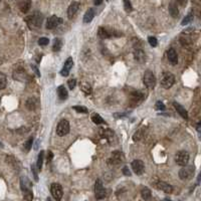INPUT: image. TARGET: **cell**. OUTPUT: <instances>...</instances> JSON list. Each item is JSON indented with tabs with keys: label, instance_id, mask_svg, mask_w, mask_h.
I'll use <instances>...</instances> for the list:
<instances>
[{
	"label": "cell",
	"instance_id": "1",
	"mask_svg": "<svg viewBox=\"0 0 201 201\" xmlns=\"http://www.w3.org/2000/svg\"><path fill=\"white\" fill-rule=\"evenodd\" d=\"M25 21L27 23V25L29 26V28L31 29H36V28H39L42 24L43 21V16L41 13L39 12H34L31 15L27 16L25 18Z\"/></svg>",
	"mask_w": 201,
	"mask_h": 201
},
{
	"label": "cell",
	"instance_id": "2",
	"mask_svg": "<svg viewBox=\"0 0 201 201\" xmlns=\"http://www.w3.org/2000/svg\"><path fill=\"white\" fill-rule=\"evenodd\" d=\"M98 35L102 39H107V38H112V37H120L123 34L120 31H117L115 29H111V28L107 27H100L99 31H98Z\"/></svg>",
	"mask_w": 201,
	"mask_h": 201
},
{
	"label": "cell",
	"instance_id": "3",
	"mask_svg": "<svg viewBox=\"0 0 201 201\" xmlns=\"http://www.w3.org/2000/svg\"><path fill=\"white\" fill-rule=\"evenodd\" d=\"M161 86L164 88V89H170L172 86L175 83V76L171 72H164L162 76H161Z\"/></svg>",
	"mask_w": 201,
	"mask_h": 201
},
{
	"label": "cell",
	"instance_id": "4",
	"mask_svg": "<svg viewBox=\"0 0 201 201\" xmlns=\"http://www.w3.org/2000/svg\"><path fill=\"white\" fill-rule=\"evenodd\" d=\"M143 82H144V85L146 86V88H148V89L152 90L155 88V86H156V76H155V74H153V72H151V70H146V72H144V78H143Z\"/></svg>",
	"mask_w": 201,
	"mask_h": 201
},
{
	"label": "cell",
	"instance_id": "5",
	"mask_svg": "<svg viewBox=\"0 0 201 201\" xmlns=\"http://www.w3.org/2000/svg\"><path fill=\"white\" fill-rule=\"evenodd\" d=\"M175 162L177 165L182 166V167L187 166L189 162V153L184 150L178 151L175 155Z\"/></svg>",
	"mask_w": 201,
	"mask_h": 201
},
{
	"label": "cell",
	"instance_id": "6",
	"mask_svg": "<svg viewBox=\"0 0 201 201\" xmlns=\"http://www.w3.org/2000/svg\"><path fill=\"white\" fill-rule=\"evenodd\" d=\"M70 133V122L68 120L59 121L56 127V134L59 137H64Z\"/></svg>",
	"mask_w": 201,
	"mask_h": 201
},
{
	"label": "cell",
	"instance_id": "7",
	"mask_svg": "<svg viewBox=\"0 0 201 201\" xmlns=\"http://www.w3.org/2000/svg\"><path fill=\"white\" fill-rule=\"evenodd\" d=\"M124 161V155L120 151H114L112 153V156L108 160L109 166H118Z\"/></svg>",
	"mask_w": 201,
	"mask_h": 201
},
{
	"label": "cell",
	"instance_id": "8",
	"mask_svg": "<svg viewBox=\"0 0 201 201\" xmlns=\"http://www.w3.org/2000/svg\"><path fill=\"white\" fill-rule=\"evenodd\" d=\"M194 166H184L179 171V177L181 180H189L194 175Z\"/></svg>",
	"mask_w": 201,
	"mask_h": 201
},
{
	"label": "cell",
	"instance_id": "9",
	"mask_svg": "<svg viewBox=\"0 0 201 201\" xmlns=\"http://www.w3.org/2000/svg\"><path fill=\"white\" fill-rule=\"evenodd\" d=\"M50 192L52 197L56 201H60L64 195V191H62V187L58 183H52L50 185Z\"/></svg>",
	"mask_w": 201,
	"mask_h": 201
},
{
	"label": "cell",
	"instance_id": "10",
	"mask_svg": "<svg viewBox=\"0 0 201 201\" xmlns=\"http://www.w3.org/2000/svg\"><path fill=\"white\" fill-rule=\"evenodd\" d=\"M106 189L104 188L103 186V182L101 181L100 179H98L96 181V184H95V195H96V198L97 199H103L106 197Z\"/></svg>",
	"mask_w": 201,
	"mask_h": 201
},
{
	"label": "cell",
	"instance_id": "11",
	"mask_svg": "<svg viewBox=\"0 0 201 201\" xmlns=\"http://www.w3.org/2000/svg\"><path fill=\"white\" fill-rule=\"evenodd\" d=\"M62 21H64L62 18L56 16V15H52V16H50L48 19H47L46 28L47 29H53V28H55L58 25H60V24L62 23Z\"/></svg>",
	"mask_w": 201,
	"mask_h": 201
},
{
	"label": "cell",
	"instance_id": "12",
	"mask_svg": "<svg viewBox=\"0 0 201 201\" xmlns=\"http://www.w3.org/2000/svg\"><path fill=\"white\" fill-rule=\"evenodd\" d=\"M132 169L137 175H142L145 171V165L142 160H134L131 163Z\"/></svg>",
	"mask_w": 201,
	"mask_h": 201
},
{
	"label": "cell",
	"instance_id": "13",
	"mask_svg": "<svg viewBox=\"0 0 201 201\" xmlns=\"http://www.w3.org/2000/svg\"><path fill=\"white\" fill-rule=\"evenodd\" d=\"M144 99H145V95L143 92L136 91V92H133V93L131 94V103L134 105V106L139 105Z\"/></svg>",
	"mask_w": 201,
	"mask_h": 201
},
{
	"label": "cell",
	"instance_id": "14",
	"mask_svg": "<svg viewBox=\"0 0 201 201\" xmlns=\"http://www.w3.org/2000/svg\"><path fill=\"white\" fill-rule=\"evenodd\" d=\"M72 66H74V60H72V57H68L66 62H64V68L62 70H60V74L62 76H68L70 74V70L72 68Z\"/></svg>",
	"mask_w": 201,
	"mask_h": 201
},
{
	"label": "cell",
	"instance_id": "15",
	"mask_svg": "<svg viewBox=\"0 0 201 201\" xmlns=\"http://www.w3.org/2000/svg\"><path fill=\"white\" fill-rule=\"evenodd\" d=\"M154 185L157 189L164 191L165 193H172V191H173V187L168 183L163 182V181H157Z\"/></svg>",
	"mask_w": 201,
	"mask_h": 201
},
{
	"label": "cell",
	"instance_id": "16",
	"mask_svg": "<svg viewBox=\"0 0 201 201\" xmlns=\"http://www.w3.org/2000/svg\"><path fill=\"white\" fill-rule=\"evenodd\" d=\"M167 58L173 66H176L178 64V55L177 52L174 48H169L167 50Z\"/></svg>",
	"mask_w": 201,
	"mask_h": 201
},
{
	"label": "cell",
	"instance_id": "17",
	"mask_svg": "<svg viewBox=\"0 0 201 201\" xmlns=\"http://www.w3.org/2000/svg\"><path fill=\"white\" fill-rule=\"evenodd\" d=\"M80 9V3L76 2V1H74L72 4L68 6V18H72L74 15L76 14V12L78 11Z\"/></svg>",
	"mask_w": 201,
	"mask_h": 201
},
{
	"label": "cell",
	"instance_id": "18",
	"mask_svg": "<svg viewBox=\"0 0 201 201\" xmlns=\"http://www.w3.org/2000/svg\"><path fill=\"white\" fill-rule=\"evenodd\" d=\"M13 78L16 80H19V82L25 80L26 74H25V72L23 70V68H16V70H14V72H13Z\"/></svg>",
	"mask_w": 201,
	"mask_h": 201
},
{
	"label": "cell",
	"instance_id": "19",
	"mask_svg": "<svg viewBox=\"0 0 201 201\" xmlns=\"http://www.w3.org/2000/svg\"><path fill=\"white\" fill-rule=\"evenodd\" d=\"M134 57L139 62H144L146 60V54H145V52L141 48H135V50H134Z\"/></svg>",
	"mask_w": 201,
	"mask_h": 201
},
{
	"label": "cell",
	"instance_id": "20",
	"mask_svg": "<svg viewBox=\"0 0 201 201\" xmlns=\"http://www.w3.org/2000/svg\"><path fill=\"white\" fill-rule=\"evenodd\" d=\"M173 106H174V108H175V110L178 112V114H179L180 116L182 117V118L188 119V113H187V111L185 110L184 107L181 106V105H180L179 103H176V102L173 103Z\"/></svg>",
	"mask_w": 201,
	"mask_h": 201
},
{
	"label": "cell",
	"instance_id": "21",
	"mask_svg": "<svg viewBox=\"0 0 201 201\" xmlns=\"http://www.w3.org/2000/svg\"><path fill=\"white\" fill-rule=\"evenodd\" d=\"M95 15H96L95 9L89 8L87 10V12L85 13V15H84V22H85V23H90V22H92V20L94 19Z\"/></svg>",
	"mask_w": 201,
	"mask_h": 201
},
{
	"label": "cell",
	"instance_id": "22",
	"mask_svg": "<svg viewBox=\"0 0 201 201\" xmlns=\"http://www.w3.org/2000/svg\"><path fill=\"white\" fill-rule=\"evenodd\" d=\"M18 7H19V9L21 10V12H23V13L28 12V10H29L30 7H31V1H30V0H22V1L19 2Z\"/></svg>",
	"mask_w": 201,
	"mask_h": 201
},
{
	"label": "cell",
	"instance_id": "23",
	"mask_svg": "<svg viewBox=\"0 0 201 201\" xmlns=\"http://www.w3.org/2000/svg\"><path fill=\"white\" fill-rule=\"evenodd\" d=\"M56 91H57V96H58V98L60 100L64 101V100H66L68 98V92L66 91L64 86H59Z\"/></svg>",
	"mask_w": 201,
	"mask_h": 201
},
{
	"label": "cell",
	"instance_id": "24",
	"mask_svg": "<svg viewBox=\"0 0 201 201\" xmlns=\"http://www.w3.org/2000/svg\"><path fill=\"white\" fill-rule=\"evenodd\" d=\"M169 13L171 14L172 17L176 18L179 14V11H178V7H177V3L172 1L171 3L169 4Z\"/></svg>",
	"mask_w": 201,
	"mask_h": 201
},
{
	"label": "cell",
	"instance_id": "25",
	"mask_svg": "<svg viewBox=\"0 0 201 201\" xmlns=\"http://www.w3.org/2000/svg\"><path fill=\"white\" fill-rule=\"evenodd\" d=\"M38 106V101L35 98H29L26 101V107L28 110H35Z\"/></svg>",
	"mask_w": 201,
	"mask_h": 201
},
{
	"label": "cell",
	"instance_id": "26",
	"mask_svg": "<svg viewBox=\"0 0 201 201\" xmlns=\"http://www.w3.org/2000/svg\"><path fill=\"white\" fill-rule=\"evenodd\" d=\"M43 159H44V151H40L37 157V162H36V168L38 171H41V169H42Z\"/></svg>",
	"mask_w": 201,
	"mask_h": 201
},
{
	"label": "cell",
	"instance_id": "27",
	"mask_svg": "<svg viewBox=\"0 0 201 201\" xmlns=\"http://www.w3.org/2000/svg\"><path fill=\"white\" fill-rule=\"evenodd\" d=\"M92 121H93V123H95L96 125H101V124H105V120L102 118V117L100 116L99 114L97 113H94L91 117Z\"/></svg>",
	"mask_w": 201,
	"mask_h": 201
},
{
	"label": "cell",
	"instance_id": "28",
	"mask_svg": "<svg viewBox=\"0 0 201 201\" xmlns=\"http://www.w3.org/2000/svg\"><path fill=\"white\" fill-rule=\"evenodd\" d=\"M141 196H142V198L144 199L145 201L150 200L151 196H152V194H151V190L149 188H147V187H144V188L141 190Z\"/></svg>",
	"mask_w": 201,
	"mask_h": 201
},
{
	"label": "cell",
	"instance_id": "29",
	"mask_svg": "<svg viewBox=\"0 0 201 201\" xmlns=\"http://www.w3.org/2000/svg\"><path fill=\"white\" fill-rule=\"evenodd\" d=\"M62 46V40L60 38H55L53 40V44H52V49L53 51H59Z\"/></svg>",
	"mask_w": 201,
	"mask_h": 201
},
{
	"label": "cell",
	"instance_id": "30",
	"mask_svg": "<svg viewBox=\"0 0 201 201\" xmlns=\"http://www.w3.org/2000/svg\"><path fill=\"white\" fill-rule=\"evenodd\" d=\"M144 130H145L144 128H143V129H139L135 134H134V136H133L134 141H140L141 139H143V137H144V134H145Z\"/></svg>",
	"mask_w": 201,
	"mask_h": 201
},
{
	"label": "cell",
	"instance_id": "31",
	"mask_svg": "<svg viewBox=\"0 0 201 201\" xmlns=\"http://www.w3.org/2000/svg\"><path fill=\"white\" fill-rule=\"evenodd\" d=\"M7 86V78L3 72H0V90L5 89Z\"/></svg>",
	"mask_w": 201,
	"mask_h": 201
},
{
	"label": "cell",
	"instance_id": "32",
	"mask_svg": "<svg viewBox=\"0 0 201 201\" xmlns=\"http://www.w3.org/2000/svg\"><path fill=\"white\" fill-rule=\"evenodd\" d=\"M193 17H194V15H193L192 12H190L189 14H187L186 16H185V18L183 19L182 21H181V25H187V24H189L190 22L193 21Z\"/></svg>",
	"mask_w": 201,
	"mask_h": 201
},
{
	"label": "cell",
	"instance_id": "33",
	"mask_svg": "<svg viewBox=\"0 0 201 201\" xmlns=\"http://www.w3.org/2000/svg\"><path fill=\"white\" fill-rule=\"evenodd\" d=\"M32 144H33V137H29L27 140H26L25 143H24V145H23L24 151H25V152H28V151L31 149Z\"/></svg>",
	"mask_w": 201,
	"mask_h": 201
},
{
	"label": "cell",
	"instance_id": "34",
	"mask_svg": "<svg viewBox=\"0 0 201 201\" xmlns=\"http://www.w3.org/2000/svg\"><path fill=\"white\" fill-rule=\"evenodd\" d=\"M72 109H74V111H76L78 113H84V114L89 113V110L84 106H74L72 107Z\"/></svg>",
	"mask_w": 201,
	"mask_h": 201
},
{
	"label": "cell",
	"instance_id": "35",
	"mask_svg": "<svg viewBox=\"0 0 201 201\" xmlns=\"http://www.w3.org/2000/svg\"><path fill=\"white\" fill-rule=\"evenodd\" d=\"M124 1V7H125V10L127 12H131L133 10V6L131 4V1L130 0H123Z\"/></svg>",
	"mask_w": 201,
	"mask_h": 201
},
{
	"label": "cell",
	"instance_id": "36",
	"mask_svg": "<svg viewBox=\"0 0 201 201\" xmlns=\"http://www.w3.org/2000/svg\"><path fill=\"white\" fill-rule=\"evenodd\" d=\"M148 42L152 47H156L157 44H158V40H157V38L154 37V36H149L148 37Z\"/></svg>",
	"mask_w": 201,
	"mask_h": 201
},
{
	"label": "cell",
	"instance_id": "37",
	"mask_svg": "<svg viewBox=\"0 0 201 201\" xmlns=\"http://www.w3.org/2000/svg\"><path fill=\"white\" fill-rule=\"evenodd\" d=\"M155 107H156V110H159V111H164L166 109L165 105L161 102V101H158V102L155 104Z\"/></svg>",
	"mask_w": 201,
	"mask_h": 201
},
{
	"label": "cell",
	"instance_id": "38",
	"mask_svg": "<svg viewBox=\"0 0 201 201\" xmlns=\"http://www.w3.org/2000/svg\"><path fill=\"white\" fill-rule=\"evenodd\" d=\"M68 88L70 90H74L76 86V78H70V80L68 82Z\"/></svg>",
	"mask_w": 201,
	"mask_h": 201
},
{
	"label": "cell",
	"instance_id": "39",
	"mask_svg": "<svg viewBox=\"0 0 201 201\" xmlns=\"http://www.w3.org/2000/svg\"><path fill=\"white\" fill-rule=\"evenodd\" d=\"M49 42V39L46 37H40L38 39V44L39 45H47Z\"/></svg>",
	"mask_w": 201,
	"mask_h": 201
},
{
	"label": "cell",
	"instance_id": "40",
	"mask_svg": "<svg viewBox=\"0 0 201 201\" xmlns=\"http://www.w3.org/2000/svg\"><path fill=\"white\" fill-rule=\"evenodd\" d=\"M31 171H32V174H33V176H34V180L37 182L38 181V175H37V168H36L35 165H31Z\"/></svg>",
	"mask_w": 201,
	"mask_h": 201
},
{
	"label": "cell",
	"instance_id": "41",
	"mask_svg": "<svg viewBox=\"0 0 201 201\" xmlns=\"http://www.w3.org/2000/svg\"><path fill=\"white\" fill-rule=\"evenodd\" d=\"M52 158H53V153L51 152V151H48V152H47V156H46V162H47V164L50 163L51 160H52Z\"/></svg>",
	"mask_w": 201,
	"mask_h": 201
},
{
	"label": "cell",
	"instance_id": "42",
	"mask_svg": "<svg viewBox=\"0 0 201 201\" xmlns=\"http://www.w3.org/2000/svg\"><path fill=\"white\" fill-rule=\"evenodd\" d=\"M123 173H124V175H126V176H131V172H130L129 168H128L127 166H125V167L123 168Z\"/></svg>",
	"mask_w": 201,
	"mask_h": 201
},
{
	"label": "cell",
	"instance_id": "43",
	"mask_svg": "<svg viewBox=\"0 0 201 201\" xmlns=\"http://www.w3.org/2000/svg\"><path fill=\"white\" fill-rule=\"evenodd\" d=\"M31 68H32V70H34V72H35V74L37 76H40V72H39V70H38V68H37V66H34V64H32L31 66Z\"/></svg>",
	"mask_w": 201,
	"mask_h": 201
},
{
	"label": "cell",
	"instance_id": "44",
	"mask_svg": "<svg viewBox=\"0 0 201 201\" xmlns=\"http://www.w3.org/2000/svg\"><path fill=\"white\" fill-rule=\"evenodd\" d=\"M177 1V3L179 5H181V6H184V5H186V0H176Z\"/></svg>",
	"mask_w": 201,
	"mask_h": 201
},
{
	"label": "cell",
	"instance_id": "45",
	"mask_svg": "<svg viewBox=\"0 0 201 201\" xmlns=\"http://www.w3.org/2000/svg\"><path fill=\"white\" fill-rule=\"evenodd\" d=\"M103 1H104V0H95V1H94V3H95V5H101L103 3Z\"/></svg>",
	"mask_w": 201,
	"mask_h": 201
},
{
	"label": "cell",
	"instance_id": "46",
	"mask_svg": "<svg viewBox=\"0 0 201 201\" xmlns=\"http://www.w3.org/2000/svg\"><path fill=\"white\" fill-rule=\"evenodd\" d=\"M164 201H171V200H170L169 198H165V199H164Z\"/></svg>",
	"mask_w": 201,
	"mask_h": 201
},
{
	"label": "cell",
	"instance_id": "47",
	"mask_svg": "<svg viewBox=\"0 0 201 201\" xmlns=\"http://www.w3.org/2000/svg\"><path fill=\"white\" fill-rule=\"evenodd\" d=\"M2 147H3V144H2L1 142H0V148H2Z\"/></svg>",
	"mask_w": 201,
	"mask_h": 201
},
{
	"label": "cell",
	"instance_id": "48",
	"mask_svg": "<svg viewBox=\"0 0 201 201\" xmlns=\"http://www.w3.org/2000/svg\"><path fill=\"white\" fill-rule=\"evenodd\" d=\"M0 1H1V0H0Z\"/></svg>",
	"mask_w": 201,
	"mask_h": 201
}]
</instances>
